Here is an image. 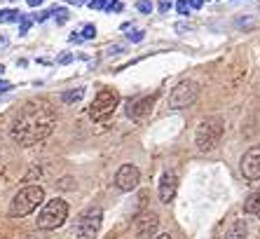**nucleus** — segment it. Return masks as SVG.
<instances>
[{
	"mask_svg": "<svg viewBox=\"0 0 260 239\" xmlns=\"http://www.w3.org/2000/svg\"><path fill=\"white\" fill-rule=\"evenodd\" d=\"M117 103H120V94H117L115 89H110V87H103V89H99V94L94 96V101H91L89 117L91 120L108 117V115H113V110L117 108Z\"/></svg>",
	"mask_w": 260,
	"mask_h": 239,
	"instance_id": "nucleus-7",
	"label": "nucleus"
},
{
	"mask_svg": "<svg viewBox=\"0 0 260 239\" xmlns=\"http://www.w3.org/2000/svg\"><path fill=\"white\" fill-rule=\"evenodd\" d=\"M136 10H139L141 14H150L152 12V3L150 0H139V3H136Z\"/></svg>",
	"mask_w": 260,
	"mask_h": 239,
	"instance_id": "nucleus-20",
	"label": "nucleus"
},
{
	"mask_svg": "<svg viewBox=\"0 0 260 239\" xmlns=\"http://www.w3.org/2000/svg\"><path fill=\"white\" fill-rule=\"evenodd\" d=\"M68 3H73V5H82V3H87V0H68Z\"/></svg>",
	"mask_w": 260,
	"mask_h": 239,
	"instance_id": "nucleus-36",
	"label": "nucleus"
},
{
	"mask_svg": "<svg viewBox=\"0 0 260 239\" xmlns=\"http://www.w3.org/2000/svg\"><path fill=\"white\" fill-rule=\"evenodd\" d=\"M223 120L218 117V115H211V117H204L197 127V132H194V145L200 153H211L218 143H220V138H223Z\"/></svg>",
	"mask_w": 260,
	"mask_h": 239,
	"instance_id": "nucleus-2",
	"label": "nucleus"
},
{
	"mask_svg": "<svg viewBox=\"0 0 260 239\" xmlns=\"http://www.w3.org/2000/svg\"><path fill=\"white\" fill-rule=\"evenodd\" d=\"M19 239H38L36 234H24V237H19Z\"/></svg>",
	"mask_w": 260,
	"mask_h": 239,
	"instance_id": "nucleus-37",
	"label": "nucleus"
},
{
	"mask_svg": "<svg viewBox=\"0 0 260 239\" xmlns=\"http://www.w3.org/2000/svg\"><path fill=\"white\" fill-rule=\"evenodd\" d=\"M244 211L251 216H260V190H253L244 202Z\"/></svg>",
	"mask_w": 260,
	"mask_h": 239,
	"instance_id": "nucleus-15",
	"label": "nucleus"
},
{
	"mask_svg": "<svg viewBox=\"0 0 260 239\" xmlns=\"http://www.w3.org/2000/svg\"><path fill=\"white\" fill-rule=\"evenodd\" d=\"M176 31H178V33H185V31H192V26L190 24H176Z\"/></svg>",
	"mask_w": 260,
	"mask_h": 239,
	"instance_id": "nucleus-30",
	"label": "nucleus"
},
{
	"mask_svg": "<svg viewBox=\"0 0 260 239\" xmlns=\"http://www.w3.org/2000/svg\"><path fill=\"white\" fill-rule=\"evenodd\" d=\"M155 101H157V92H155V94H148V96H141V99H136V101H129L127 115L134 120V122H141V120H145L152 113Z\"/></svg>",
	"mask_w": 260,
	"mask_h": 239,
	"instance_id": "nucleus-10",
	"label": "nucleus"
},
{
	"mask_svg": "<svg viewBox=\"0 0 260 239\" xmlns=\"http://www.w3.org/2000/svg\"><path fill=\"white\" fill-rule=\"evenodd\" d=\"M68 218V204L63 202V199H49V202H45L43 211L38 214V227L40 230H45V232H49V230H56L59 225H63V221Z\"/></svg>",
	"mask_w": 260,
	"mask_h": 239,
	"instance_id": "nucleus-4",
	"label": "nucleus"
},
{
	"mask_svg": "<svg viewBox=\"0 0 260 239\" xmlns=\"http://www.w3.org/2000/svg\"><path fill=\"white\" fill-rule=\"evenodd\" d=\"M124 10V5L122 3H117V0H113V3H108L106 5V12H122Z\"/></svg>",
	"mask_w": 260,
	"mask_h": 239,
	"instance_id": "nucleus-25",
	"label": "nucleus"
},
{
	"mask_svg": "<svg viewBox=\"0 0 260 239\" xmlns=\"http://www.w3.org/2000/svg\"><path fill=\"white\" fill-rule=\"evenodd\" d=\"M3 71H5V66H3V64H0V73H3Z\"/></svg>",
	"mask_w": 260,
	"mask_h": 239,
	"instance_id": "nucleus-39",
	"label": "nucleus"
},
{
	"mask_svg": "<svg viewBox=\"0 0 260 239\" xmlns=\"http://www.w3.org/2000/svg\"><path fill=\"white\" fill-rule=\"evenodd\" d=\"M200 96V84L194 80H183L171 89L169 94V108L171 110H183V108L192 106Z\"/></svg>",
	"mask_w": 260,
	"mask_h": 239,
	"instance_id": "nucleus-6",
	"label": "nucleus"
},
{
	"mask_svg": "<svg viewBox=\"0 0 260 239\" xmlns=\"http://www.w3.org/2000/svg\"><path fill=\"white\" fill-rule=\"evenodd\" d=\"M108 3H113V0H89L87 5H89L91 10H106V5H108Z\"/></svg>",
	"mask_w": 260,
	"mask_h": 239,
	"instance_id": "nucleus-21",
	"label": "nucleus"
},
{
	"mask_svg": "<svg viewBox=\"0 0 260 239\" xmlns=\"http://www.w3.org/2000/svg\"><path fill=\"white\" fill-rule=\"evenodd\" d=\"M239 167L246 181H260V145H253L244 153Z\"/></svg>",
	"mask_w": 260,
	"mask_h": 239,
	"instance_id": "nucleus-11",
	"label": "nucleus"
},
{
	"mask_svg": "<svg viewBox=\"0 0 260 239\" xmlns=\"http://www.w3.org/2000/svg\"><path fill=\"white\" fill-rule=\"evenodd\" d=\"M157 7H159V12H162V14H164V12H169V10H171V0H159V5H157Z\"/></svg>",
	"mask_w": 260,
	"mask_h": 239,
	"instance_id": "nucleus-28",
	"label": "nucleus"
},
{
	"mask_svg": "<svg viewBox=\"0 0 260 239\" xmlns=\"http://www.w3.org/2000/svg\"><path fill=\"white\" fill-rule=\"evenodd\" d=\"M176 190H178V176L174 171H164L159 178V202L169 204L176 197Z\"/></svg>",
	"mask_w": 260,
	"mask_h": 239,
	"instance_id": "nucleus-12",
	"label": "nucleus"
},
{
	"mask_svg": "<svg viewBox=\"0 0 260 239\" xmlns=\"http://www.w3.org/2000/svg\"><path fill=\"white\" fill-rule=\"evenodd\" d=\"M56 127V113L47 99H30L21 106L10 129V136L17 145L30 148L43 143Z\"/></svg>",
	"mask_w": 260,
	"mask_h": 239,
	"instance_id": "nucleus-1",
	"label": "nucleus"
},
{
	"mask_svg": "<svg viewBox=\"0 0 260 239\" xmlns=\"http://www.w3.org/2000/svg\"><path fill=\"white\" fill-rule=\"evenodd\" d=\"M80 36H82V40H94V38H96V26H94V24H87L85 28L80 31Z\"/></svg>",
	"mask_w": 260,
	"mask_h": 239,
	"instance_id": "nucleus-18",
	"label": "nucleus"
},
{
	"mask_svg": "<svg viewBox=\"0 0 260 239\" xmlns=\"http://www.w3.org/2000/svg\"><path fill=\"white\" fill-rule=\"evenodd\" d=\"M49 14H52L49 10H45V12H38L36 17H33V21H38V24H43V21H47V19H49Z\"/></svg>",
	"mask_w": 260,
	"mask_h": 239,
	"instance_id": "nucleus-27",
	"label": "nucleus"
},
{
	"mask_svg": "<svg viewBox=\"0 0 260 239\" xmlns=\"http://www.w3.org/2000/svg\"><path fill=\"white\" fill-rule=\"evenodd\" d=\"M155 239H174L171 234H159V237H155Z\"/></svg>",
	"mask_w": 260,
	"mask_h": 239,
	"instance_id": "nucleus-38",
	"label": "nucleus"
},
{
	"mask_svg": "<svg viewBox=\"0 0 260 239\" xmlns=\"http://www.w3.org/2000/svg\"><path fill=\"white\" fill-rule=\"evenodd\" d=\"M73 61V54L71 52H63V54H59L56 56V64H61V66H66V64H71Z\"/></svg>",
	"mask_w": 260,
	"mask_h": 239,
	"instance_id": "nucleus-26",
	"label": "nucleus"
},
{
	"mask_svg": "<svg viewBox=\"0 0 260 239\" xmlns=\"http://www.w3.org/2000/svg\"><path fill=\"white\" fill-rule=\"evenodd\" d=\"M45 202V190L40 186H28L24 190H19L10 202V216L12 218H24V216L33 214V211Z\"/></svg>",
	"mask_w": 260,
	"mask_h": 239,
	"instance_id": "nucleus-3",
	"label": "nucleus"
},
{
	"mask_svg": "<svg viewBox=\"0 0 260 239\" xmlns=\"http://www.w3.org/2000/svg\"><path fill=\"white\" fill-rule=\"evenodd\" d=\"M176 12H178V14H188L190 12V3H188V0H178V3H176Z\"/></svg>",
	"mask_w": 260,
	"mask_h": 239,
	"instance_id": "nucleus-22",
	"label": "nucleus"
},
{
	"mask_svg": "<svg viewBox=\"0 0 260 239\" xmlns=\"http://www.w3.org/2000/svg\"><path fill=\"white\" fill-rule=\"evenodd\" d=\"M30 26H33V17H28V14H21V19H19V36H26Z\"/></svg>",
	"mask_w": 260,
	"mask_h": 239,
	"instance_id": "nucleus-17",
	"label": "nucleus"
},
{
	"mask_svg": "<svg viewBox=\"0 0 260 239\" xmlns=\"http://www.w3.org/2000/svg\"><path fill=\"white\" fill-rule=\"evenodd\" d=\"M71 183H73L71 178H63V181H61V183H59V188H63V190H68V188H73Z\"/></svg>",
	"mask_w": 260,
	"mask_h": 239,
	"instance_id": "nucleus-32",
	"label": "nucleus"
},
{
	"mask_svg": "<svg viewBox=\"0 0 260 239\" xmlns=\"http://www.w3.org/2000/svg\"><path fill=\"white\" fill-rule=\"evenodd\" d=\"M68 40H71V42H82V36H80V33H73Z\"/></svg>",
	"mask_w": 260,
	"mask_h": 239,
	"instance_id": "nucleus-33",
	"label": "nucleus"
},
{
	"mask_svg": "<svg viewBox=\"0 0 260 239\" xmlns=\"http://www.w3.org/2000/svg\"><path fill=\"white\" fill-rule=\"evenodd\" d=\"M157 227H159V216L155 211H143L134 221V234H136V239H150L157 232Z\"/></svg>",
	"mask_w": 260,
	"mask_h": 239,
	"instance_id": "nucleus-8",
	"label": "nucleus"
},
{
	"mask_svg": "<svg viewBox=\"0 0 260 239\" xmlns=\"http://www.w3.org/2000/svg\"><path fill=\"white\" fill-rule=\"evenodd\" d=\"M127 38H129L132 42H141V40L145 38V33H143V31H139V28H134L132 33H127Z\"/></svg>",
	"mask_w": 260,
	"mask_h": 239,
	"instance_id": "nucleus-23",
	"label": "nucleus"
},
{
	"mask_svg": "<svg viewBox=\"0 0 260 239\" xmlns=\"http://www.w3.org/2000/svg\"><path fill=\"white\" fill-rule=\"evenodd\" d=\"M246 223L244 221H235L230 227H228V232H225L223 239H246Z\"/></svg>",
	"mask_w": 260,
	"mask_h": 239,
	"instance_id": "nucleus-14",
	"label": "nucleus"
},
{
	"mask_svg": "<svg viewBox=\"0 0 260 239\" xmlns=\"http://www.w3.org/2000/svg\"><path fill=\"white\" fill-rule=\"evenodd\" d=\"M141 183V171L136 164H122L115 173V186L122 192H132Z\"/></svg>",
	"mask_w": 260,
	"mask_h": 239,
	"instance_id": "nucleus-9",
	"label": "nucleus"
},
{
	"mask_svg": "<svg viewBox=\"0 0 260 239\" xmlns=\"http://www.w3.org/2000/svg\"><path fill=\"white\" fill-rule=\"evenodd\" d=\"M12 89V82H7V80H0V94H5V92Z\"/></svg>",
	"mask_w": 260,
	"mask_h": 239,
	"instance_id": "nucleus-29",
	"label": "nucleus"
},
{
	"mask_svg": "<svg viewBox=\"0 0 260 239\" xmlns=\"http://www.w3.org/2000/svg\"><path fill=\"white\" fill-rule=\"evenodd\" d=\"M49 12H52V14H59V17H56V21H59V24H66V21H68V12L63 10V7H52Z\"/></svg>",
	"mask_w": 260,
	"mask_h": 239,
	"instance_id": "nucleus-19",
	"label": "nucleus"
},
{
	"mask_svg": "<svg viewBox=\"0 0 260 239\" xmlns=\"http://www.w3.org/2000/svg\"><path fill=\"white\" fill-rule=\"evenodd\" d=\"M26 3H28V5H30V7H38V5H43L45 0H26Z\"/></svg>",
	"mask_w": 260,
	"mask_h": 239,
	"instance_id": "nucleus-35",
	"label": "nucleus"
},
{
	"mask_svg": "<svg viewBox=\"0 0 260 239\" xmlns=\"http://www.w3.org/2000/svg\"><path fill=\"white\" fill-rule=\"evenodd\" d=\"M82 96H85V87L66 89V92H61V103H66V106H73V103H80V101H82Z\"/></svg>",
	"mask_w": 260,
	"mask_h": 239,
	"instance_id": "nucleus-13",
	"label": "nucleus"
},
{
	"mask_svg": "<svg viewBox=\"0 0 260 239\" xmlns=\"http://www.w3.org/2000/svg\"><path fill=\"white\" fill-rule=\"evenodd\" d=\"M103 223V211L101 206H89L80 214L78 223H75V239H96L99 230Z\"/></svg>",
	"mask_w": 260,
	"mask_h": 239,
	"instance_id": "nucleus-5",
	"label": "nucleus"
},
{
	"mask_svg": "<svg viewBox=\"0 0 260 239\" xmlns=\"http://www.w3.org/2000/svg\"><path fill=\"white\" fill-rule=\"evenodd\" d=\"M19 19H21V12H19V10H12V7L0 10V24H12V21H19Z\"/></svg>",
	"mask_w": 260,
	"mask_h": 239,
	"instance_id": "nucleus-16",
	"label": "nucleus"
},
{
	"mask_svg": "<svg viewBox=\"0 0 260 239\" xmlns=\"http://www.w3.org/2000/svg\"><path fill=\"white\" fill-rule=\"evenodd\" d=\"M7 45H10V40H7V36H0V49H3V47H7Z\"/></svg>",
	"mask_w": 260,
	"mask_h": 239,
	"instance_id": "nucleus-34",
	"label": "nucleus"
},
{
	"mask_svg": "<svg viewBox=\"0 0 260 239\" xmlns=\"http://www.w3.org/2000/svg\"><path fill=\"white\" fill-rule=\"evenodd\" d=\"M122 52H124V45H120V42H117V45H110V47L106 49L108 56H115V54H122Z\"/></svg>",
	"mask_w": 260,
	"mask_h": 239,
	"instance_id": "nucleus-24",
	"label": "nucleus"
},
{
	"mask_svg": "<svg viewBox=\"0 0 260 239\" xmlns=\"http://www.w3.org/2000/svg\"><path fill=\"white\" fill-rule=\"evenodd\" d=\"M202 5H204V0H190V7H192V10H200Z\"/></svg>",
	"mask_w": 260,
	"mask_h": 239,
	"instance_id": "nucleus-31",
	"label": "nucleus"
}]
</instances>
